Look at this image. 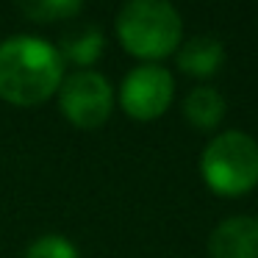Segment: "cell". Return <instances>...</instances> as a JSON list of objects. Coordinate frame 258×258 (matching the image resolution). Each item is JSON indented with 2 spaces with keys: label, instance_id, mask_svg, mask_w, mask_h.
Masks as SVG:
<instances>
[{
  "label": "cell",
  "instance_id": "8fae6325",
  "mask_svg": "<svg viewBox=\"0 0 258 258\" xmlns=\"http://www.w3.org/2000/svg\"><path fill=\"white\" fill-rule=\"evenodd\" d=\"M25 258H78V250L64 236L47 233V236H39L36 241H31L28 250H25Z\"/></svg>",
  "mask_w": 258,
  "mask_h": 258
},
{
  "label": "cell",
  "instance_id": "7a4b0ae2",
  "mask_svg": "<svg viewBox=\"0 0 258 258\" xmlns=\"http://www.w3.org/2000/svg\"><path fill=\"white\" fill-rule=\"evenodd\" d=\"M117 36L139 58H164L180 47L183 23L167 0H131L117 14Z\"/></svg>",
  "mask_w": 258,
  "mask_h": 258
},
{
  "label": "cell",
  "instance_id": "30bf717a",
  "mask_svg": "<svg viewBox=\"0 0 258 258\" xmlns=\"http://www.w3.org/2000/svg\"><path fill=\"white\" fill-rule=\"evenodd\" d=\"M23 14L39 23H56V20H70L84 9L81 0H36V3H23Z\"/></svg>",
  "mask_w": 258,
  "mask_h": 258
},
{
  "label": "cell",
  "instance_id": "ba28073f",
  "mask_svg": "<svg viewBox=\"0 0 258 258\" xmlns=\"http://www.w3.org/2000/svg\"><path fill=\"white\" fill-rule=\"evenodd\" d=\"M103 31L95 28V25H78V28L67 31L61 36V45L56 47L61 61H73L78 67H89L97 58L103 56Z\"/></svg>",
  "mask_w": 258,
  "mask_h": 258
},
{
  "label": "cell",
  "instance_id": "3957f363",
  "mask_svg": "<svg viewBox=\"0 0 258 258\" xmlns=\"http://www.w3.org/2000/svg\"><path fill=\"white\" fill-rule=\"evenodd\" d=\"M200 172L217 195H244L258 183V142L244 131H225L206 145Z\"/></svg>",
  "mask_w": 258,
  "mask_h": 258
},
{
  "label": "cell",
  "instance_id": "9c48e42d",
  "mask_svg": "<svg viewBox=\"0 0 258 258\" xmlns=\"http://www.w3.org/2000/svg\"><path fill=\"white\" fill-rule=\"evenodd\" d=\"M183 117L200 131L217 128L225 117V97L214 86H197L183 100Z\"/></svg>",
  "mask_w": 258,
  "mask_h": 258
},
{
  "label": "cell",
  "instance_id": "6da1fadb",
  "mask_svg": "<svg viewBox=\"0 0 258 258\" xmlns=\"http://www.w3.org/2000/svg\"><path fill=\"white\" fill-rule=\"evenodd\" d=\"M64 81V61L50 42L20 34L0 42V97L14 106H39Z\"/></svg>",
  "mask_w": 258,
  "mask_h": 258
},
{
  "label": "cell",
  "instance_id": "52a82bcc",
  "mask_svg": "<svg viewBox=\"0 0 258 258\" xmlns=\"http://www.w3.org/2000/svg\"><path fill=\"white\" fill-rule=\"evenodd\" d=\"M225 61V47L214 36H191L178 47V67L197 78L214 75Z\"/></svg>",
  "mask_w": 258,
  "mask_h": 258
},
{
  "label": "cell",
  "instance_id": "5b68a950",
  "mask_svg": "<svg viewBox=\"0 0 258 258\" xmlns=\"http://www.w3.org/2000/svg\"><path fill=\"white\" fill-rule=\"evenodd\" d=\"M175 81L161 64H139L125 75L119 86V103L134 119H156L172 103Z\"/></svg>",
  "mask_w": 258,
  "mask_h": 258
},
{
  "label": "cell",
  "instance_id": "8992f818",
  "mask_svg": "<svg viewBox=\"0 0 258 258\" xmlns=\"http://www.w3.org/2000/svg\"><path fill=\"white\" fill-rule=\"evenodd\" d=\"M211 258H258V217L236 214L211 230Z\"/></svg>",
  "mask_w": 258,
  "mask_h": 258
},
{
  "label": "cell",
  "instance_id": "277c9868",
  "mask_svg": "<svg viewBox=\"0 0 258 258\" xmlns=\"http://www.w3.org/2000/svg\"><path fill=\"white\" fill-rule=\"evenodd\" d=\"M58 106L75 128H100L114 108V89L106 75L95 70H75L58 86Z\"/></svg>",
  "mask_w": 258,
  "mask_h": 258
}]
</instances>
